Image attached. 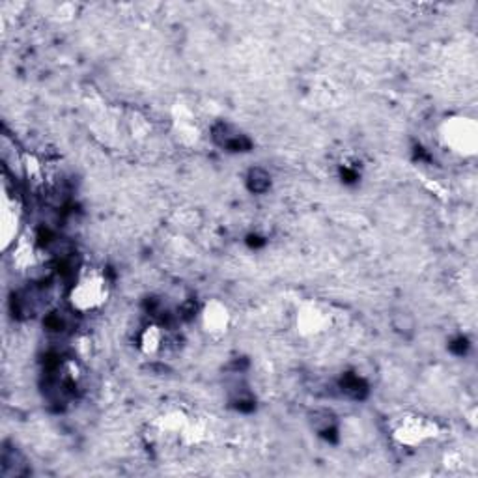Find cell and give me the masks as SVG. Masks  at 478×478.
I'll use <instances>...</instances> for the list:
<instances>
[{
    "label": "cell",
    "instance_id": "obj_5",
    "mask_svg": "<svg viewBox=\"0 0 478 478\" xmlns=\"http://www.w3.org/2000/svg\"><path fill=\"white\" fill-rule=\"evenodd\" d=\"M340 387H342L344 395L353 398V400H359V398H362L364 393H366V385H364V382H362L361 377H357V375H346L342 380V383H340Z\"/></svg>",
    "mask_w": 478,
    "mask_h": 478
},
{
    "label": "cell",
    "instance_id": "obj_1",
    "mask_svg": "<svg viewBox=\"0 0 478 478\" xmlns=\"http://www.w3.org/2000/svg\"><path fill=\"white\" fill-rule=\"evenodd\" d=\"M103 284V280L97 277L83 278L77 288H73V303L77 304L79 309H90L97 304L105 295Z\"/></svg>",
    "mask_w": 478,
    "mask_h": 478
},
{
    "label": "cell",
    "instance_id": "obj_2",
    "mask_svg": "<svg viewBox=\"0 0 478 478\" xmlns=\"http://www.w3.org/2000/svg\"><path fill=\"white\" fill-rule=\"evenodd\" d=\"M446 141L450 143L454 149L464 152V154H472L475 146H477V129L471 122H467L464 118V122L458 120L450 125V129L446 133Z\"/></svg>",
    "mask_w": 478,
    "mask_h": 478
},
{
    "label": "cell",
    "instance_id": "obj_4",
    "mask_svg": "<svg viewBox=\"0 0 478 478\" xmlns=\"http://www.w3.org/2000/svg\"><path fill=\"white\" fill-rule=\"evenodd\" d=\"M247 181H249V189L252 193H265L271 187V176L267 174L264 168H252Z\"/></svg>",
    "mask_w": 478,
    "mask_h": 478
},
{
    "label": "cell",
    "instance_id": "obj_3",
    "mask_svg": "<svg viewBox=\"0 0 478 478\" xmlns=\"http://www.w3.org/2000/svg\"><path fill=\"white\" fill-rule=\"evenodd\" d=\"M28 464H25V458L17 450H8L4 448L2 453V475L4 477H23L28 475Z\"/></svg>",
    "mask_w": 478,
    "mask_h": 478
}]
</instances>
